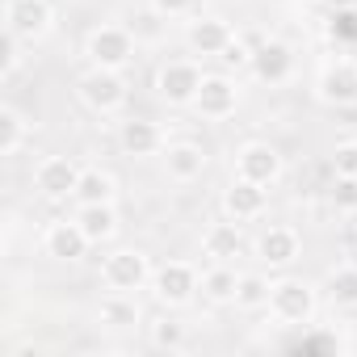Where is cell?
Returning <instances> with one entry per match:
<instances>
[{"mask_svg":"<svg viewBox=\"0 0 357 357\" xmlns=\"http://www.w3.org/2000/svg\"><path fill=\"white\" fill-rule=\"evenodd\" d=\"M151 261L139 252V248H118V252H109L105 257V265H101V282H105V290H114V294H139V290H147L151 286Z\"/></svg>","mask_w":357,"mask_h":357,"instance_id":"1","label":"cell"},{"mask_svg":"<svg viewBox=\"0 0 357 357\" xmlns=\"http://www.w3.org/2000/svg\"><path fill=\"white\" fill-rule=\"evenodd\" d=\"M269 311H273L278 324L307 328L311 315H315V286H307L298 278H278L273 282V294H269Z\"/></svg>","mask_w":357,"mask_h":357,"instance_id":"2","label":"cell"},{"mask_svg":"<svg viewBox=\"0 0 357 357\" xmlns=\"http://www.w3.org/2000/svg\"><path fill=\"white\" fill-rule=\"evenodd\" d=\"M147 290H151L155 303H164V307H185V303L202 290V278H198V269H194L190 261H164V265H155Z\"/></svg>","mask_w":357,"mask_h":357,"instance_id":"3","label":"cell"},{"mask_svg":"<svg viewBox=\"0 0 357 357\" xmlns=\"http://www.w3.org/2000/svg\"><path fill=\"white\" fill-rule=\"evenodd\" d=\"M84 55L93 68H109V72H122L130 59H135V34L126 26H97L84 43Z\"/></svg>","mask_w":357,"mask_h":357,"instance_id":"4","label":"cell"},{"mask_svg":"<svg viewBox=\"0 0 357 357\" xmlns=\"http://www.w3.org/2000/svg\"><path fill=\"white\" fill-rule=\"evenodd\" d=\"M76 93L93 114H118L126 105V80H122V72H109V68H89L80 76Z\"/></svg>","mask_w":357,"mask_h":357,"instance_id":"5","label":"cell"},{"mask_svg":"<svg viewBox=\"0 0 357 357\" xmlns=\"http://www.w3.org/2000/svg\"><path fill=\"white\" fill-rule=\"evenodd\" d=\"M202 80H206V72H202L194 59H168V63L155 72V93H160V101H168V105H194Z\"/></svg>","mask_w":357,"mask_h":357,"instance_id":"6","label":"cell"},{"mask_svg":"<svg viewBox=\"0 0 357 357\" xmlns=\"http://www.w3.org/2000/svg\"><path fill=\"white\" fill-rule=\"evenodd\" d=\"M55 26V5L51 0H5V30L17 34L22 43L47 38Z\"/></svg>","mask_w":357,"mask_h":357,"instance_id":"7","label":"cell"},{"mask_svg":"<svg viewBox=\"0 0 357 357\" xmlns=\"http://www.w3.org/2000/svg\"><path fill=\"white\" fill-rule=\"evenodd\" d=\"M315 97L324 105H357V59H328L315 80Z\"/></svg>","mask_w":357,"mask_h":357,"instance_id":"8","label":"cell"},{"mask_svg":"<svg viewBox=\"0 0 357 357\" xmlns=\"http://www.w3.org/2000/svg\"><path fill=\"white\" fill-rule=\"evenodd\" d=\"M80 172H84V168H80L72 155H47V160L34 168V190H38L43 198H51V202H63V198L76 194Z\"/></svg>","mask_w":357,"mask_h":357,"instance_id":"9","label":"cell"},{"mask_svg":"<svg viewBox=\"0 0 357 357\" xmlns=\"http://www.w3.org/2000/svg\"><path fill=\"white\" fill-rule=\"evenodd\" d=\"M236 176H244V181H257V185H273L282 176V151L273 143H244L236 151Z\"/></svg>","mask_w":357,"mask_h":357,"instance_id":"10","label":"cell"},{"mask_svg":"<svg viewBox=\"0 0 357 357\" xmlns=\"http://www.w3.org/2000/svg\"><path fill=\"white\" fill-rule=\"evenodd\" d=\"M185 43H190V51L202 55V59H223V51L236 43V30H231L223 17H194V22L185 26Z\"/></svg>","mask_w":357,"mask_h":357,"instance_id":"11","label":"cell"},{"mask_svg":"<svg viewBox=\"0 0 357 357\" xmlns=\"http://www.w3.org/2000/svg\"><path fill=\"white\" fill-rule=\"evenodd\" d=\"M290 72H294V51H290V43L265 38V43L252 47V76H257L261 84H286Z\"/></svg>","mask_w":357,"mask_h":357,"instance_id":"12","label":"cell"},{"mask_svg":"<svg viewBox=\"0 0 357 357\" xmlns=\"http://www.w3.org/2000/svg\"><path fill=\"white\" fill-rule=\"evenodd\" d=\"M236 105H240V89H236V80H231V76H206V80H202V89H198V97H194L198 118H211V122L231 118V114H236Z\"/></svg>","mask_w":357,"mask_h":357,"instance_id":"13","label":"cell"},{"mask_svg":"<svg viewBox=\"0 0 357 357\" xmlns=\"http://www.w3.org/2000/svg\"><path fill=\"white\" fill-rule=\"evenodd\" d=\"M43 248H47V257L76 265V261H84V257H89L93 240L80 231V223H76V219H59V223H51V227H47V236H43Z\"/></svg>","mask_w":357,"mask_h":357,"instance_id":"14","label":"cell"},{"mask_svg":"<svg viewBox=\"0 0 357 357\" xmlns=\"http://www.w3.org/2000/svg\"><path fill=\"white\" fill-rule=\"evenodd\" d=\"M265 206H269V194H265V185H257V181H244V176H236V181L223 190V211H227V219H236V223L261 219Z\"/></svg>","mask_w":357,"mask_h":357,"instance_id":"15","label":"cell"},{"mask_svg":"<svg viewBox=\"0 0 357 357\" xmlns=\"http://www.w3.org/2000/svg\"><path fill=\"white\" fill-rule=\"evenodd\" d=\"M257 257H261L269 269L294 265V261H298V231H294V227H282V223L265 227L261 240H257Z\"/></svg>","mask_w":357,"mask_h":357,"instance_id":"16","label":"cell"},{"mask_svg":"<svg viewBox=\"0 0 357 357\" xmlns=\"http://www.w3.org/2000/svg\"><path fill=\"white\" fill-rule=\"evenodd\" d=\"M164 172H168V181L190 185L206 172V151L198 143H168L164 147Z\"/></svg>","mask_w":357,"mask_h":357,"instance_id":"17","label":"cell"},{"mask_svg":"<svg viewBox=\"0 0 357 357\" xmlns=\"http://www.w3.org/2000/svg\"><path fill=\"white\" fill-rule=\"evenodd\" d=\"M118 143H122V151H126V155L143 160V155L164 151V130H160L151 118H126V122H122V130H118Z\"/></svg>","mask_w":357,"mask_h":357,"instance_id":"18","label":"cell"},{"mask_svg":"<svg viewBox=\"0 0 357 357\" xmlns=\"http://www.w3.org/2000/svg\"><path fill=\"white\" fill-rule=\"evenodd\" d=\"M244 248H248V240H244V231H240V223L236 219H227V223H211L206 231H202V252L211 257V261H236V257H244Z\"/></svg>","mask_w":357,"mask_h":357,"instance_id":"19","label":"cell"},{"mask_svg":"<svg viewBox=\"0 0 357 357\" xmlns=\"http://www.w3.org/2000/svg\"><path fill=\"white\" fill-rule=\"evenodd\" d=\"M72 219L80 223V231H84L93 244H105V240H114V231H118V211H114V202H89V206H76Z\"/></svg>","mask_w":357,"mask_h":357,"instance_id":"20","label":"cell"},{"mask_svg":"<svg viewBox=\"0 0 357 357\" xmlns=\"http://www.w3.org/2000/svg\"><path fill=\"white\" fill-rule=\"evenodd\" d=\"M97 324H105V328H114V332H126V328H135L139 324V303H135V294H105L101 298V307H97Z\"/></svg>","mask_w":357,"mask_h":357,"instance_id":"21","label":"cell"},{"mask_svg":"<svg viewBox=\"0 0 357 357\" xmlns=\"http://www.w3.org/2000/svg\"><path fill=\"white\" fill-rule=\"evenodd\" d=\"M118 198V181L105 172V168H84L80 172V185L72 194L76 206H89V202H114Z\"/></svg>","mask_w":357,"mask_h":357,"instance_id":"22","label":"cell"},{"mask_svg":"<svg viewBox=\"0 0 357 357\" xmlns=\"http://www.w3.org/2000/svg\"><path fill=\"white\" fill-rule=\"evenodd\" d=\"M236 286H240V273L227 265V261H215L206 273H202V298L206 303H236Z\"/></svg>","mask_w":357,"mask_h":357,"instance_id":"23","label":"cell"},{"mask_svg":"<svg viewBox=\"0 0 357 357\" xmlns=\"http://www.w3.org/2000/svg\"><path fill=\"white\" fill-rule=\"evenodd\" d=\"M324 294L332 307H357V265H336L324 278Z\"/></svg>","mask_w":357,"mask_h":357,"instance_id":"24","label":"cell"},{"mask_svg":"<svg viewBox=\"0 0 357 357\" xmlns=\"http://www.w3.org/2000/svg\"><path fill=\"white\" fill-rule=\"evenodd\" d=\"M269 294H273V282H269L265 273H240L236 307H244V311H261V307H269Z\"/></svg>","mask_w":357,"mask_h":357,"instance_id":"25","label":"cell"},{"mask_svg":"<svg viewBox=\"0 0 357 357\" xmlns=\"http://www.w3.org/2000/svg\"><path fill=\"white\" fill-rule=\"evenodd\" d=\"M151 344H155V349H168V353L185 349V344H190V324L176 319V315H160V319L151 324Z\"/></svg>","mask_w":357,"mask_h":357,"instance_id":"26","label":"cell"},{"mask_svg":"<svg viewBox=\"0 0 357 357\" xmlns=\"http://www.w3.org/2000/svg\"><path fill=\"white\" fill-rule=\"evenodd\" d=\"M26 135H30V122L13 105L0 109V155H17L22 143H26Z\"/></svg>","mask_w":357,"mask_h":357,"instance_id":"27","label":"cell"},{"mask_svg":"<svg viewBox=\"0 0 357 357\" xmlns=\"http://www.w3.org/2000/svg\"><path fill=\"white\" fill-rule=\"evenodd\" d=\"M286 349H294V353H340V336L336 332H307V336L290 340Z\"/></svg>","mask_w":357,"mask_h":357,"instance_id":"28","label":"cell"},{"mask_svg":"<svg viewBox=\"0 0 357 357\" xmlns=\"http://www.w3.org/2000/svg\"><path fill=\"white\" fill-rule=\"evenodd\" d=\"M332 206L344 211V215H357V176H336L332 190H328Z\"/></svg>","mask_w":357,"mask_h":357,"instance_id":"29","label":"cell"},{"mask_svg":"<svg viewBox=\"0 0 357 357\" xmlns=\"http://www.w3.org/2000/svg\"><path fill=\"white\" fill-rule=\"evenodd\" d=\"M332 172H336V176H357V139L336 143V151H332Z\"/></svg>","mask_w":357,"mask_h":357,"instance_id":"30","label":"cell"},{"mask_svg":"<svg viewBox=\"0 0 357 357\" xmlns=\"http://www.w3.org/2000/svg\"><path fill=\"white\" fill-rule=\"evenodd\" d=\"M194 5H198V0H151V9L160 17H190Z\"/></svg>","mask_w":357,"mask_h":357,"instance_id":"31","label":"cell"},{"mask_svg":"<svg viewBox=\"0 0 357 357\" xmlns=\"http://www.w3.org/2000/svg\"><path fill=\"white\" fill-rule=\"evenodd\" d=\"M17 47H22V38L5 30V59H0V76H13V72H17V59H22Z\"/></svg>","mask_w":357,"mask_h":357,"instance_id":"32","label":"cell"},{"mask_svg":"<svg viewBox=\"0 0 357 357\" xmlns=\"http://www.w3.org/2000/svg\"><path fill=\"white\" fill-rule=\"evenodd\" d=\"M223 63H227V68H252V47H244V43L236 38V43L223 51Z\"/></svg>","mask_w":357,"mask_h":357,"instance_id":"33","label":"cell"},{"mask_svg":"<svg viewBox=\"0 0 357 357\" xmlns=\"http://www.w3.org/2000/svg\"><path fill=\"white\" fill-rule=\"evenodd\" d=\"M332 9H349V5H357V0H328Z\"/></svg>","mask_w":357,"mask_h":357,"instance_id":"34","label":"cell"}]
</instances>
